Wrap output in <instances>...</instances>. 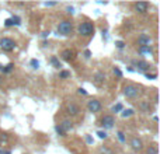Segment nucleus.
<instances>
[{
  "instance_id": "24",
  "label": "nucleus",
  "mask_w": 160,
  "mask_h": 154,
  "mask_svg": "<svg viewBox=\"0 0 160 154\" xmlns=\"http://www.w3.org/2000/svg\"><path fill=\"white\" fill-rule=\"evenodd\" d=\"M55 130H56V133H58L59 136H66V133L63 132V129H62L59 125H56V126H55Z\"/></svg>"
},
{
  "instance_id": "2",
  "label": "nucleus",
  "mask_w": 160,
  "mask_h": 154,
  "mask_svg": "<svg viewBox=\"0 0 160 154\" xmlns=\"http://www.w3.org/2000/svg\"><path fill=\"white\" fill-rule=\"evenodd\" d=\"M122 93H124V95L127 97V98L136 99L139 95H141L142 90H141V87H139V85L132 84V83H128V84L124 85V88H122Z\"/></svg>"
},
{
  "instance_id": "7",
  "label": "nucleus",
  "mask_w": 160,
  "mask_h": 154,
  "mask_svg": "<svg viewBox=\"0 0 160 154\" xmlns=\"http://www.w3.org/2000/svg\"><path fill=\"white\" fill-rule=\"evenodd\" d=\"M132 65L133 67H136L138 70H141V72H145L148 73V70H150V63L146 60H143V59H135V60H132Z\"/></svg>"
},
{
  "instance_id": "32",
  "label": "nucleus",
  "mask_w": 160,
  "mask_h": 154,
  "mask_svg": "<svg viewBox=\"0 0 160 154\" xmlns=\"http://www.w3.org/2000/svg\"><path fill=\"white\" fill-rule=\"evenodd\" d=\"M11 20H13V22H14V24H16V25H20V18H18V17H17V16H14Z\"/></svg>"
},
{
  "instance_id": "12",
  "label": "nucleus",
  "mask_w": 160,
  "mask_h": 154,
  "mask_svg": "<svg viewBox=\"0 0 160 154\" xmlns=\"http://www.w3.org/2000/svg\"><path fill=\"white\" fill-rule=\"evenodd\" d=\"M105 73L104 72H96L94 73V76H93V81L96 83L97 85H102L105 83Z\"/></svg>"
},
{
  "instance_id": "23",
  "label": "nucleus",
  "mask_w": 160,
  "mask_h": 154,
  "mask_svg": "<svg viewBox=\"0 0 160 154\" xmlns=\"http://www.w3.org/2000/svg\"><path fill=\"white\" fill-rule=\"evenodd\" d=\"M122 109H124L122 104H117V105L112 107V112H122Z\"/></svg>"
},
{
  "instance_id": "4",
  "label": "nucleus",
  "mask_w": 160,
  "mask_h": 154,
  "mask_svg": "<svg viewBox=\"0 0 160 154\" xmlns=\"http://www.w3.org/2000/svg\"><path fill=\"white\" fill-rule=\"evenodd\" d=\"M65 112H66L68 115L70 116V118H76V116L80 115V112H82V108H80V105L78 104V102L69 101L66 105H65Z\"/></svg>"
},
{
  "instance_id": "30",
  "label": "nucleus",
  "mask_w": 160,
  "mask_h": 154,
  "mask_svg": "<svg viewBox=\"0 0 160 154\" xmlns=\"http://www.w3.org/2000/svg\"><path fill=\"white\" fill-rule=\"evenodd\" d=\"M97 135H98L100 139H107V133L102 132V130H100V132H97Z\"/></svg>"
},
{
  "instance_id": "27",
  "label": "nucleus",
  "mask_w": 160,
  "mask_h": 154,
  "mask_svg": "<svg viewBox=\"0 0 160 154\" xmlns=\"http://www.w3.org/2000/svg\"><path fill=\"white\" fill-rule=\"evenodd\" d=\"M145 76H146L148 79H150V80L158 79V75H156V73H145Z\"/></svg>"
},
{
  "instance_id": "11",
  "label": "nucleus",
  "mask_w": 160,
  "mask_h": 154,
  "mask_svg": "<svg viewBox=\"0 0 160 154\" xmlns=\"http://www.w3.org/2000/svg\"><path fill=\"white\" fill-rule=\"evenodd\" d=\"M131 147L133 152H142L143 150V142L139 137H132L131 139Z\"/></svg>"
},
{
  "instance_id": "37",
  "label": "nucleus",
  "mask_w": 160,
  "mask_h": 154,
  "mask_svg": "<svg viewBox=\"0 0 160 154\" xmlns=\"http://www.w3.org/2000/svg\"><path fill=\"white\" fill-rule=\"evenodd\" d=\"M48 7H51V6H56V3H47Z\"/></svg>"
},
{
  "instance_id": "1",
  "label": "nucleus",
  "mask_w": 160,
  "mask_h": 154,
  "mask_svg": "<svg viewBox=\"0 0 160 154\" xmlns=\"http://www.w3.org/2000/svg\"><path fill=\"white\" fill-rule=\"evenodd\" d=\"M94 31H96V27L88 20H84L78 25V34L80 36H93Z\"/></svg>"
},
{
  "instance_id": "35",
  "label": "nucleus",
  "mask_w": 160,
  "mask_h": 154,
  "mask_svg": "<svg viewBox=\"0 0 160 154\" xmlns=\"http://www.w3.org/2000/svg\"><path fill=\"white\" fill-rule=\"evenodd\" d=\"M90 55H91L90 51H86V52H84V56H86V58H90Z\"/></svg>"
},
{
  "instance_id": "33",
  "label": "nucleus",
  "mask_w": 160,
  "mask_h": 154,
  "mask_svg": "<svg viewBox=\"0 0 160 154\" xmlns=\"http://www.w3.org/2000/svg\"><path fill=\"white\" fill-rule=\"evenodd\" d=\"M8 140V136L7 135H2L0 136V142H7Z\"/></svg>"
},
{
  "instance_id": "19",
  "label": "nucleus",
  "mask_w": 160,
  "mask_h": 154,
  "mask_svg": "<svg viewBox=\"0 0 160 154\" xmlns=\"http://www.w3.org/2000/svg\"><path fill=\"white\" fill-rule=\"evenodd\" d=\"M133 113H135V111L131 109V108H128V109H122L121 115H122V118H129V116H132Z\"/></svg>"
},
{
  "instance_id": "6",
  "label": "nucleus",
  "mask_w": 160,
  "mask_h": 154,
  "mask_svg": "<svg viewBox=\"0 0 160 154\" xmlns=\"http://www.w3.org/2000/svg\"><path fill=\"white\" fill-rule=\"evenodd\" d=\"M101 108H102V105H101V101H100V99L91 98V99H88V101H87V109L90 111L91 113L100 112V111H101Z\"/></svg>"
},
{
  "instance_id": "34",
  "label": "nucleus",
  "mask_w": 160,
  "mask_h": 154,
  "mask_svg": "<svg viewBox=\"0 0 160 154\" xmlns=\"http://www.w3.org/2000/svg\"><path fill=\"white\" fill-rule=\"evenodd\" d=\"M79 94H83V95H86V94H87V91H86L84 88H79Z\"/></svg>"
},
{
  "instance_id": "14",
  "label": "nucleus",
  "mask_w": 160,
  "mask_h": 154,
  "mask_svg": "<svg viewBox=\"0 0 160 154\" xmlns=\"http://www.w3.org/2000/svg\"><path fill=\"white\" fill-rule=\"evenodd\" d=\"M58 125L62 128V129H63V132H65V133H68L69 130H72V129H73V122L70 121V119H63V121H62L61 123H58Z\"/></svg>"
},
{
  "instance_id": "26",
  "label": "nucleus",
  "mask_w": 160,
  "mask_h": 154,
  "mask_svg": "<svg viewBox=\"0 0 160 154\" xmlns=\"http://www.w3.org/2000/svg\"><path fill=\"white\" fill-rule=\"evenodd\" d=\"M115 46L118 48V49H124V48H125V42L124 41H117L115 42Z\"/></svg>"
},
{
  "instance_id": "29",
  "label": "nucleus",
  "mask_w": 160,
  "mask_h": 154,
  "mask_svg": "<svg viewBox=\"0 0 160 154\" xmlns=\"http://www.w3.org/2000/svg\"><path fill=\"white\" fill-rule=\"evenodd\" d=\"M31 66H32L34 69H38L39 62H38V60H35V59H32V60H31Z\"/></svg>"
},
{
  "instance_id": "17",
  "label": "nucleus",
  "mask_w": 160,
  "mask_h": 154,
  "mask_svg": "<svg viewBox=\"0 0 160 154\" xmlns=\"http://www.w3.org/2000/svg\"><path fill=\"white\" fill-rule=\"evenodd\" d=\"M51 63L53 65L55 69H62V63L59 62V59L56 58V56H51Z\"/></svg>"
},
{
  "instance_id": "20",
  "label": "nucleus",
  "mask_w": 160,
  "mask_h": 154,
  "mask_svg": "<svg viewBox=\"0 0 160 154\" xmlns=\"http://www.w3.org/2000/svg\"><path fill=\"white\" fill-rule=\"evenodd\" d=\"M146 154H159V150H158V146L156 144H150L146 150Z\"/></svg>"
},
{
  "instance_id": "25",
  "label": "nucleus",
  "mask_w": 160,
  "mask_h": 154,
  "mask_svg": "<svg viewBox=\"0 0 160 154\" xmlns=\"http://www.w3.org/2000/svg\"><path fill=\"white\" fill-rule=\"evenodd\" d=\"M100 153H101V154H114V153H112V150H110L108 147H105V146L100 149Z\"/></svg>"
},
{
  "instance_id": "38",
  "label": "nucleus",
  "mask_w": 160,
  "mask_h": 154,
  "mask_svg": "<svg viewBox=\"0 0 160 154\" xmlns=\"http://www.w3.org/2000/svg\"><path fill=\"white\" fill-rule=\"evenodd\" d=\"M86 139H87V142H88V143H91V142H93V139H91L90 136H87V137H86Z\"/></svg>"
},
{
  "instance_id": "22",
  "label": "nucleus",
  "mask_w": 160,
  "mask_h": 154,
  "mask_svg": "<svg viewBox=\"0 0 160 154\" xmlns=\"http://www.w3.org/2000/svg\"><path fill=\"white\" fill-rule=\"evenodd\" d=\"M117 137H118V140L121 142V143H125V142H127V137H125V133L122 132V130H119V132L117 133Z\"/></svg>"
},
{
  "instance_id": "16",
  "label": "nucleus",
  "mask_w": 160,
  "mask_h": 154,
  "mask_svg": "<svg viewBox=\"0 0 160 154\" xmlns=\"http://www.w3.org/2000/svg\"><path fill=\"white\" fill-rule=\"evenodd\" d=\"M138 107H139V109H141L142 112H146V113L152 112V105H150L149 101H141Z\"/></svg>"
},
{
  "instance_id": "3",
  "label": "nucleus",
  "mask_w": 160,
  "mask_h": 154,
  "mask_svg": "<svg viewBox=\"0 0 160 154\" xmlns=\"http://www.w3.org/2000/svg\"><path fill=\"white\" fill-rule=\"evenodd\" d=\"M73 32V22L70 20H62L58 24V34L63 36H69Z\"/></svg>"
},
{
  "instance_id": "21",
  "label": "nucleus",
  "mask_w": 160,
  "mask_h": 154,
  "mask_svg": "<svg viewBox=\"0 0 160 154\" xmlns=\"http://www.w3.org/2000/svg\"><path fill=\"white\" fill-rule=\"evenodd\" d=\"M70 77V72L69 70H61V72H59V79H69Z\"/></svg>"
},
{
  "instance_id": "28",
  "label": "nucleus",
  "mask_w": 160,
  "mask_h": 154,
  "mask_svg": "<svg viewBox=\"0 0 160 154\" xmlns=\"http://www.w3.org/2000/svg\"><path fill=\"white\" fill-rule=\"evenodd\" d=\"M114 75H115L117 77H119V79H121V77H122V72L118 69V67H114Z\"/></svg>"
},
{
  "instance_id": "15",
  "label": "nucleus",
  "mask_w": 160,
  "mask_h": 154,
  "mask_svg": "<svg viewBox=\"0 0 160 154\" xmlns=\"http://www.w3.org/2000/svg\"><path fill=\"white\" fill-rule=\"evenodd\" d=\"M138 53L142 56H150L153 53V48L152 45L150 46H139L138 48Z\"/></svg>"
},
{
  "instance_id": "39",
  "label": "nucleus",
  "mask_w": 160,
  "mask_h": 154,
  "mask_svg": "<svg viewBox=\"0 0 160 154\" xmlns=\"http://www.w3.org/2000/svg\"><path fill=\"white\" fill-rule=\"evenodd\" d=\"M3 83V77H2V75H0V84Z\"/></svg>"
},
{
  "instance_id": "9",
  "label": "nucleus",
  "mask_w": 160,
  "mask_h": 154,
  "mask_svg": "<svg viewBox=\"0 0 160 154\" xmlns=\"http://www.w3.org/2000/svg\"><path fill=\"white\" fill-rule=\"evenodd\" d=\"M149 7H150L149 3H146V2H138L133 4V10L138 14H146L149 11Z\"/></svg>"
},
{
  "instance_id": "8",
  "label": "nucleus",
  "mask_w": 160,
  "mask_h": 154,
  "mask_svg": "<svg viewBox=\"0 0 160 154\" xmlns=\"http://www.w3.org/2000/svg\"><path fill=\"white\" fill-rule=\"evenodd\" d=\"M100 125H101L104 129H112L114 125H115V118L112 115H104L100 119Z\"/></svg>"
},
{
  "instance_id": "10",
  "label": "nucleus",
  "mask_w": 160,
  "mask_h": 154,
  "mask_svg": "<svg viewBox=\"0 0 160 154\" xmlns=\"http://www.w3.org/2000/svg\"><path fill=\"white\" fill-rule=\"evenodd\" d=\"M152 44V36L148 34H141L138 36V45L139 46H150Z\"/></svg>"
},
{
  "instance_id": "5",
  "label": "nucleus",
  "mask_w": 160,
  "mask_h": 154,
  "mask_svg": "<svg viewBox=\"0 0 160 154\" xmlns=\"http://www.w3.org/2000/svg\"><path fill=\"white\" fill-rule=\"evenodd\" d=\"M0 48L4 52H11L16 48V42H14V39L8 38V36H3V38H0Z\"/></svg>"
},
{
  "instance_id": "31",
  "label": "nucleus",
  "mask_w": 160,
  "mask_h": 154,
  "mask_svg": "<svg viewBox=\"0 0 160 154\" xmlns=\"http://www.w3.org/2000/svg\"><path fill=\"white\" fill-rule=\"evenodd\" d=\"M4 25H6V27H11V25H14L13 20H11V18H7V20L4 21Z\"/></svg>"
},
{
  "instance_id": "18",
  "label": "nucleus",
  "mask_w": 160,
  "mask_h": 154,
  "mask_svg": "<svg viewBox=\"0 0 160 154\" xmlns=\"http://www.w3.org/2000/svg\"><path fill=\"white\" fill-rule=\"evenodd\" d=\"M14 69V63H8L7 66H0V70H2L3 73H11Z\"/></svg>"
},
{
  "instance_id": "36",
  "label": "nucleus",
  "mask_w": 160,
  "mask_h": 154,
  "mask_svg": "<svg viewBox=\"0 0 160 154\" xmlns=\"http://www.w3.org/2000/svg\"><path fill=\"white\" fill-rule=\"evenodd\" d=\"M68 13H69V14H73V7H68Z\"/></svg>"
},
{
  "instance_id": "13",
  "label": "nucleus",
  "mask_w": 160,
  "mask_h": 154,
  "mask_svg": "<svg viewBox=\"0 0 160 154\" xmlns=\"http://www.w3.org/2000/svg\"><path fill=\"white\" fill-rule=\"evenodd\" d=\"M61 58L65 62H72V60H75V52L72 49H63L61 53Z\"/></svg>"
}]
</instances>
